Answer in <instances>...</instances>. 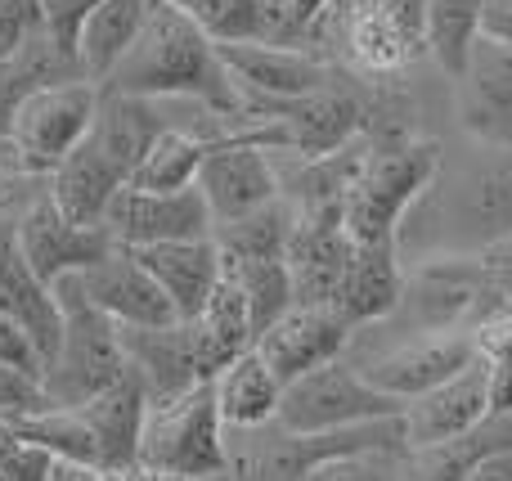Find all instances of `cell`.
Listing matches in <instances>:
<instances>
[{
    "label": "cell",
    "instance_id": "60d3db41",
    "mask_svg": "<svg viewBox=\"0 0 512 481\" xmlns=\"http://www.w3.org/2000/svg\"><path fill=\"white\" fill-rule=\"evenodd\" d=\"M45 405V392L36 378L18 374V369L0 365V419H9V414H27V410H41Z\"/></svg>",
    "mask_w": 512,
    "mask_h": 481
},
{
    "label": "cell",
    "instance_id": "8992f818",
    "mask_svg": "<svg viewBox=\"0 0 512 481\" xmlns=\"http://www.w3.org/2000/svg\"><path fill=\"white\" fill-rule=\"evenodd\" d=\"M99 113V81H54L36 86L9 113L5 140L14 144L27 176H50L72 149L90 135Z\"/></svg>",
    "mask_w": 512,
    "mask_h": 481
},
{
    "label": "cell",
    "instance_id": "ffe728a7",
    "mask_svg": "<svg viewBox=\"0 0 512 481\" xmlns=\"http://www.w3.org/2000/svg\"><path fill=\"white\" fill-rule=\"evenodd\" d=\"M149 405H153V396H149V383L140 378V369H126L113 387H104L86 405H77L81 419L95 428L99 455H104L108 473H126V468L140 464V437H144Z\"/></svg>",
    "mask_w": 512,
    "mask_h": 481
},
{
    "label": "cell",
    "instance_id": "44dd1931",
    "mask_svg": "<svg viewBox=\"0 0 512 481\" xmlns=\"http://www.w3.org/2000/svg\"><path fill=\"white\" fill-rule=\"evenodd\" d=\"M144 266L153 270L162 288H167L171 306L180 320H198L212 297V288L225 275V257L216 248V239H171V243H149V248H131Z\"/></svg>",
    "mask_w": 512,
    "mask_h": 481
},
{
    "label": "cell",
    "instance_id": "30bf717a",
    "mask_svg": "<svg viewBox=\"0 0 512 481\" xmlns=\"http://www.w3.org/2000/svg\"><path fill=\"white\" fill-rule=\"evenodd\" d=\"M104 225L117 248H149L171 239H207L216 230V216L207 207L203 189H140L122 185L104 212Z\"/></svg>",
    "mask_w": 512,
    "mask_h": 481
},
{
    "label": "cell",
    "instance_id": "4fadbf2b",
    "mask_svg": "<svg viewBox=\"0 0 512 481\" xmlns=\"http://www.w3.org/2000/svg\"><path fill=\"white\" fill-rule=\"evenodd\" d=\"M355 239L346 230V212H297L288 243V270L297 306H333L342 279L351 270Z\"/></svg>",
    "mask_w": 512,
    "mask_h": 481
},
{
    "label": "cell",
    "instance_id": "ac0fdd59",
    "mask_svg": "<svg viewBox=\"0 0 512 481\" xmlns=\"http://www.w3.org/2000/svg\"><path fill=\"white\" fill-rule=\"evenodd\" d=\"M122 329V347L131 369H140V378L149 383L153 401L189 392L203 378V360H198V338L194 324L176 320V324H117Z\"/></svg>",
    "mask_w": 512,
    "mask_h": 481
},
{
    "label": "cell",
    "instance_id": "f1b7e54d",
    "mask_svg": "<svg viewBox=\"0 0 512 481\" xmlns=\"http://www.w3.org/2000/svg\"><path fill=\"white\" fill-rule=\"evenodd\" d=\"M180 5L216 45L230 41H279L283 5L279 0H171Z\"/></svg>",
    "mask_w": 512,
    "mask_h": 481
},
{
    "label": "cell",
    "instance_id": "bcb514c9",
    "mask_svg": "<svg viewBox=\"0 0 512 481\" xmlns=\"http://www.w3.org/2000/svg\"><path fill=\"white\" fill-rule=\"evenodd\" d=\"M463 481H512V450H490L486 459L468 468Z\"/></svg>",
    "mask_w": 512,
    "mask_h": 481
},
{
    "label": "cell",
    "instance_id": "9a60e30c",
    "mask_svg": "<svg viewBox=\"0 0 512 481\" xmlns=\"http://www.w3.org/2000/svg\"><path fill=\"white\" fill-rule=\"evenodd\" d=\"M450 243L459 252H481L512 234V149L472 167L441 207Z\"/></svg>",
    "mask_w": 512,
    "mask_h": 481
},
{
    "label": "cell",
    "instance_id": "7402d4cb",
    "mask_svg": "<svg viewBox=\"0 0 512 481\" xmlns=\"http://www.w3.org/2000/svg\"><path fill=\"white\" fill-rule=\"evenodd\" d=\"M405 297V266H400V243H355L351 270L337 293V311L355 333L378 320H391Z\"/></svg>",
    "mask_w": 512,
    "mask_h": 481
},
{
    "label": "cell",
    "instance_id": "74e56055",
    "mask_svg": "<svg viewBox=\"0 0 512 481\" xmlns=\"http://www.w3.org/2000/svg\"><path fill=\"white\" fill-rule=\"evenodd\" d=\"M0 365L18 369V374L36 378V383H41V374H45L41 347H36V342H32V333H27L23 324H18L9 311H0Z\"/></svg>",
    "mask_w": 512,
    "mask_h": 481
},
{
    "label": "cell",
    "instance_id": "2e32d148",
    "mask_svg": "<svg viewBox=\"0 0 512 481\" xmlns=\"http://www.w3.org/2000/svg\"><path fill=\"white\" fill-rule=\"evenodd\" d=\"M351 338H355V329L342 320L337 306H292L283 320H274L256 338V351L270 360L279 383L288 387L292 378L310 374V369L328 365V360H342Z\"/></svg>",
    "mask_w": 512,
    "mask_h": 481
},
{
    "label": "cell",
    "instance_id": "277c9868",
    "mask_svg": "<svg viewBox=\"0 0 512 481\" xmlns=\"http://www.w3.org/2000/svg\"><path fill=\"white\" fill-rule=\"evenodd\" d=\"M310 45H333L369 77H391L427 54V0H333L310 23Z\"/></svg>",
    "mask_w": 512,
    "mask_h": 481
},
{
    "label": "cell",
    "instance_id": "8d00e7d4",
    "mask_svg": "<svg viewBox=\"0 0 512 481\" xmlns=\"http://www.w3.org/2000/svg\"><path fill=\"white\" fill-rule=\"evenodd\" d=\"M41 5V27L50 32V41L59 50L77 54V36H81V23L90 18V9L104 5V0H36Z\"/></svg>",
    "mask_w": 512,
    "mask_h": 481
},
{
    "label": "cell",
    "instance_id": "484cf974",
    "mask_svg": "<svg viewBox=\"0 0 512 481\" xmlns=\"http://www.w3.org/2000/svg\"><path fill=\"white\" fill-rule=\"evenodd\" d=\"M212 383H216V401H221L225 428H265V423H274V414H279L283 383L256 347L234 356Z\"/></svg>",
    "mask_w": 512,
    "mask_h": 481
},
{
    "label": "cell",
    "instance_id": "ab89813d",
    "mask_svg": "<svg viewBox=\"0 0 512 481\" xmlns=\"http://www.w3.org/2000/svg\"><path fill=\"white\" fill-rule=\"evenodd\" d=\"M41 27V5L36 0H0V63Z\"/></svg>",
    "mask_w": 512,
    "mask_h": 481
},
{
    "label": "cell",
    "instance_id": "5bb4252c",
    "mask_svg": "<svg viewBox=\"0 0 512 481\" xmlns=\"http://www.w3.org/2000/svg\"><path fill=\"white\" fill-rule=\"evenodd\" d=\"M225 68L234 72L243 90L256 95H310L324 86H342L346 72L319 50H301V45H274V41H230L216 45Z\"/></svg>",
    "mask_w": 512,
    "mask_h": 481
},
{
    "label": "cell",
    "instance_id": "d6986e66",
    "mask_svg": "<svg viewBox=\"0 0 512 481\" xmlns=\"http://www.w3.org/2000/svg\"><path fill=\"white\" fill-rule=\"evenodd\" d=\"M486 419H490V383H486V360H477V365L463 369L459 378H450V383H441L409 401V410H405L409 450H427V446H441V441H454Z\"/></svg>",
    "mask_w": 512,
    "mask_h": 481
},
{
    "label": "cell",
    "instance_id": "ee69618b",
    "mask_svg": "<svg viewBox=\"0 0 512 481\" xmlns=\"http://www.w3.org/2000/svg\"><path fill=\"white\" fill-rule=\"evenodd\" d=\"M490 414H512V360H486Z\"/></svg>",
    "mask_w": 512,
    "mask_h": 481
},
{
    "label": "cell",
    "instance_id": "4dcf8cb0",
    "mask_svg": "<svg viewBox=\"0 0 512 481\" xmlns=\"http://www.w3.org/2000/svg\"><path fill=\"white\" fill-rule=\"evenodd\" d=\"M292 225H297V207L279 194L248 216L221 221L212 230V239L221 248V257H288Z\"/></svg>",
    "mask_w": 512,
    "mask_h": 481
},
{
    "label": "cell",
    "instance_id": "5b68a950",
    "mask_svg": "<svg viewBox=\"0 0 512 481\" xmlns=\"http://www.w3.org/2000/svg\"><path fill=\"white\" fill-rule=\"evenodd\" d=\"M140 464L167 468V473L194 481L230 477V441H225V419L212 378L149 405L140 437Z\"/></svg>",
    "mask_w": 512,
    "mask_h": 481
},
{
    "label": "cell",
    "instance_id": "e575fe53",
    "mask_svg": "<svg viewBox=\"0 0 512 481\" xmlns=\"http://www.w3.org/2000/svg\"><path fill=\"white\" fill-rule=\"evenodd\" d=\"M306 481H409V450H355L310 468Z\"/></svg>",
    "mask_w": 512,
    "mask_h": 481
},
{
    "label": "cell",
    "instance_id": "4316f807",
    "mask_svg": "<svg viewBox=\"0 0 512 481\" xmlns=\"http://www.w3.org/2000/svg\"><path fill=\"white\" fill-rule=\"evenodd\" d=\"M189 324H194V338H198L203 378H216L234 356H243L248 347H256L248 297H243V288L234 284L230 275H221V284H216L212 297H207L203 315H198V320H189Z\"/></svg>",
    "mask_w": 512,
    "mask_h": 481
},
{
    "label": "cell",
    "instance_id": "52a82bcc",
    "mask_svg": "<svg viewBox=\"0 0 512 481\" xmlns=\"http://www.w3.org/2000/svg\"><path fill=\"white\" fill-rule=\"evenodd\" d=\"M405 410L409 401L369 383L360 365L328 360V365L310 369V374L292 378L283 387L274 423L288 432H337V428H355V423L391 419V414H405Z\"/></svg>",
    "mask_w": 512,
    "mask_h": 481
},
{
    "label": "cell",
    "instance_id": "e0dca14e",
    "mask_svg": "<svg viewBox=\"0 0 512 481\" xmlns=\"http://www.w3.org/2000/svg\"><path fill=\"white\" fill-rule=\"evenodd\" d=\"M86 297L117 324H176V306H171L167 288L153 279V270L135 257L131 248H113L104 261L81 270Z\"/></svg>",
    "mask_w": 512,
    "mask_h": 481
},
{
    "label": "cell",
    "instance_id": "836d02e7",
    "mask_svg": "<svg viewBox=\"0 0 512 481\" xmlns=\"http://www.w3.org/2000/svg\"><path fill=\"white\" fill-rule=\"evenodd\" d=\"M481 5L486 0H427V54L454 81L463 77L468 54L481 36Z\"/></svg>",
    "mask_w": 512,
    "mask_h": 481
},
{
    "label": "cell",
    "instance_id": "ba28073f",
    "mask_svg": "<svg viewBox=\"0 0 512 481\" xmlns=\"http://www.w3.org/2000/svg\"><path fill=\"white\" fill-rule=\"evenodd\" d=\"M481 315H490V293L477 252H441V257L418 261V270L405 275L396 320H405L414 333L472 329Z\"/></svg>",
    "mask_w": 512,
    "mask_h": 481
},
{
    "label": "cell",
    "instance_id": "c3c4849f",
    "mask_svg": "<svg viewBox=\"0 0 512 481\" xmlns=\"http://www.w3.org/2000/svg\"><path fill=\"white\" fill-rule=\"evenodd\" d=\"M113 473L108 468H95V464H68V459H59L54 464V473H50V481H108Z\"/></svg>",
    "mask_w": 512,
    "mask_h": 481
},
{
    "label": "cell",
    "instance_id": "3957f363",
    "mask_svg": "<svg viewBox=\"0 0 512 481\" xmlns=\"http://www.w3.org/2000/svg\"><path fill=\"white\" fill-rule=\"evenodd\" d=\"M50 288L63 306V347H59V356L45 365L41 392H45V405H68V410H77V405H86L90 396H99L104 387H113L117 378L131 369V360H126L117 320L104 315L86 297L81 270L77 275H59Z\"/></svg>",
    "mask_w": 512,
    "mask_h": 481
},
{
    "label": "cell",
    "instance_id": "681fc988",
    "mask_svg": "<svg viewBox=\"0 0 512 481\" xmlns=\"http://www.w3.org/2000/svg\"><path fill=\"white\" fill-rule=\"evenodd\" d=\"M122 481H194V477H180V473H167V468H149V464H135L126 468Z\"/></svg>",
    "mask_w": 512,
    "mask_h": 481
},
{
    "label": "cell",
    "instance_id": "7c38bea8",
    "mask_svg": "<svg viewBox=\"0 0 512 481\" xmlns=\"http://www.w3.org/2000/svg\"><path fill=\"white\" fill-rule=\"evenodd\" d=\"M477 360H481V351H477L472 329H450V333H414V338L400 342V347L382 351V356H369L360 369L382 392L400 396V401H414V396L459 378L463 369H472Z\"/></svg>",
    "mask_w": 512,
    "mask_h": 481
},
{
    "label": "cell",
    "instance_id": "1f68e13d",
    "mask_svg": "<svg viewBox=\"0 0 512 481\" xmlns=\"http://www.w3.org/2000/svg\"><path fill=\"white\" fill-rule=\"evenodd\" d=\"M225 275L243 288L252 311V333L261 338L274 320L297 306V293H292V270L288 257H225Z\"/></svg>",
    "mask_w": 512,
    "mask_h": 481
},
{
    "label": "cell",
    "instance_id": "d590c367",
    "mask_svg": "<svg viewBox=\"0 0 512 481\" xmlns=\"http://www.w3.org/2000/svg\"><path fill=\"white\" fill-rule=\"evenodd\" d=\"M59 459L45 446L27 441L9 419H0V481H50Z\"/></svg>",
    "mask_w": 512,
    "mask_h": 481
},
{
    "label": "cell",
    "instance_id": "d6a6232c",
    "mask_svg": "<svg viewBox=\"0 0 512 481\" xmlns=\"http://www.w3.org/2000/svg\"><path fill=\"white\" fill-rule=\"evenodd\" d=\"M9 423H14V428L23 432L27 441L45 446L54 459L104 468L95 428L81 419V410H68V405H41V410H27V414H9Z\"/></svg>",
    "mask_w": 512,
    "mask_h": 481
},
{
    "label": "cell",
    "instance_id": "603a6c76",
    "mask_svg": "<svg viewBox=\"0 0 512 481\" xmlns=\"http://www.w3.org/2000/svg\"><path fill=\"white\" fill-rule=\"evenodd\" d=\"M122 185H126V171L99 149L95 135H86V140L45 176V194L77 225H104L108 203H113V194Z\"/></svg>",
    "mask_w": 512,
    "mask_h": 481
},
{
    "label": "cell",
    "instance_id": "8fae6325",
    "mask_svg": "<svg viewBox=\"0 0 512 481\" xmlns=\"http://www.w3.org/2000/svg\"><path fill=\"white\" fill-rule=\"evenodd\" d=\"M14 239L41 284H54L59 275L90 270L95 261H104L117 248L108 225H77L72 216L59 212V203L45 189L14 216Z\"/></svg>",
    "mask_w": 512,
    "mask_h": 481
},
{
    "label": "cell",
    "instance_id": "7a4b0ae2",
    "mask_svg": "<svg viewBox=\"0 0 512 481\" xmlns=\"http://www.w3.org/2000/svg\"><path fill=\"white\" fill-rule=\"evenodd\" d=\"M441 144L396 131H369V158L346 194V230L355 243H400L405 216L436 185Z\"/></svg>",
    "mask_w": 512,
    "mask_h": 481
},
{
    "label": "cell",
    "instance_id": "9c48e42d",
    "mask_svg": "<svg viewBox=\"0 0 512 481\" xmlns=\"http://www.w3.org/2000/svg\"><path fill=\"white\" fill-rule=\"evenodd\" d=\"M243 90V86H239ZM373 113L355 90L346 86H324L310 90V95H256V90H243V113L239 122H261V117H274V122L288 126L292 135V153L301 158H319V153H333L342 144L360 140L369 131Z\"/></svg>",
    "mask_w": 512,
    "mask_h": 481
},
{
    "label": "cell",
    "instance_id": "f546056e",
    "mask_svg": "<svg viewBox=\"0 0 512 481\" xmlns=\"http://www.w3.org/2000/svg\"><path fill=\"white\" fill-rule=\"evenodd\" d=\"M216 135H203V131H185V126H167V131L153 140V149L144 153V162L131 171V180L126 185H140V189H189L198 185V167H203V158L212 153Z\"/></svg>",
    "mask_w": 512,
    "mask_h": 481
},
{
    "label": "cell",
    "instance_id": "f6af8a7d",
    "mask_svg": "<svg viewBox=\"0 0 512 481\" xmlns=\"http://www.w3.org/2000/svg\"><path fill=\"white\" fill-rule=\"evenodd\" d=\"M481 36L512 45V0H486L481 5Z\"/></svg>",
    "mask_w": 512,
    "mask_h": 481
},
{
    "label": "cell",
    "instance_id": "7bdbcfd3",
    "mask_svg": "<svg viewBox=\"0 0 512 481\" xmlns=\"http://www.w3.org/2000/svg\"><path fill=\"white\" fill-rule=\"evenodd\" d=\"M279 5H283V32H279V41L274 45H301V50H306L310 23H315L333 0H279Z\"/></svg>",
    "mask_w": 512,
    "mask_h": 481
},
{
    "label": "cell",
    "instance_id": "f35d334b",
    "mask_svg": "<svg viewBox=\"0 0 512 481\" xmlns=\"http://www.w3.org/2000/svg\"><path fill=\"white\" fill-rule=\"evenodd\" d=\"M477 266L481 279H486V293H490V311H504L512 306V234L490 248L477 252Z\"/></svg>",
    "mask_w": 512,
    "mask_h": 481
},
{
    "label": "cell",
    "instance_id": "d4e9b609",
    "mask_svg": "<svg viewBox=\"0 0 512 481\" xmlns=\"http://www.w3.org/2000/svg\"><path fill=\"white\" fill-rule=\"evenodd\" d=\"M167 126L171 122L158 113V99L108 95V90H99V113H95V126H90V135H95L99 149H104L108 158H113L117 167L126 171V180H131V171L140 167L144 153L153 149V140H158Z\"/></svg>",
    "mask_w": 512,
    "mask_h": 481
},
{
    "label": "cell",
    "instance_id": "6da1fadb",
    "mask_svg": "<svg viewBox=\"0 0 512 481\" xmlns=\"http://www.w3.org/2000/svg\"><path fill=\"white\" fill-rule=\"evenodd\" d=\"M99 90L144 99H198L207 113H221L230 122H239L243 113V90L225 68L216 41L171 0H153L135 45L99 81Z\"/></svg>",
    "mask_w": 512,
    "mask_h": 481
},
{
    "label": "cell",
    "instance_id": "7dc6e473",
    "mask_svg": "<svg viewBox=\"0 0 512 481\" xmlns=\"http://www.w3.org/2000/svg\"><path fill=\"white\" fill-rule=\"evenodd\" d=\"M14 180H27V171H23V162H18L14 144L0 140V198H5L9 189H14Z\"/></svg>",
    "mask_w": 512,
    "mask_h": 481
},
{
    "label": "cell",
    "instance_id": "83f0119b",
    "mask_svg": "<svg viewBox=\"0 0 512 481\" xmlns=\"http://www.w3.org/2000/svg\"><path fill=\"white\" fill-rule=\"evenodd\" d=\"M149 9L153 0H104V5L90 9L77 36V59L90 81H104L122 63V54L135 45L144 18H149Z\"/></svg>",
    "mask_w": 512,
    "mask_h": 481
},
{
    "label": "cell",
    "instance_id": "b9f144b4",
    "mask_svg": "<svg viewBox=\"0 0 512 481\" xmlns=\"http://www.w3.org/2000/svg\"><path fill=\"white\" fill-rule=\"evenodd\" d=\"M472 338H477L481 360H512V306L481 315L472 324Z\"/></svg>",
    "mask_w": 512,
    "mask_h": 481
},
{
    "label": "cell",
    "instance_id": "cb8c5ba5",
    "mask_svg": "<svg viewBox=\"0 0 512 481\" xmlns=\"http://www.w3.org/2000/svg\"><path fill=\"white\" fill-rule=\"evenodd\" d=\"M468 99H463V122L490 144H512V45L477 36L468 54Z\"/></svg>",
    "mask_w": 512,
    "mask_h": 481
}]
</instances>
